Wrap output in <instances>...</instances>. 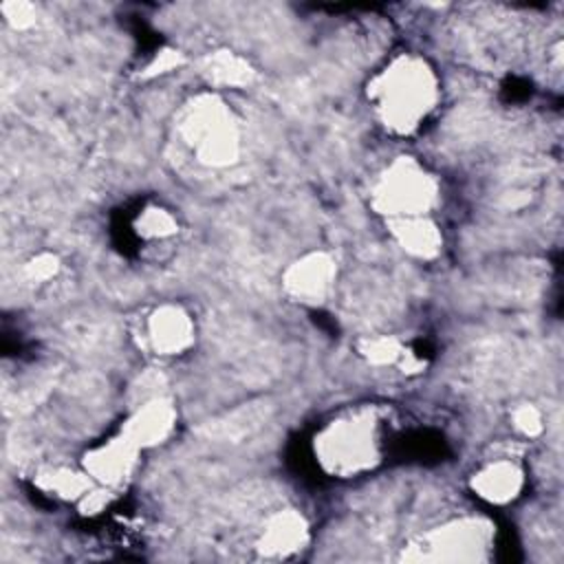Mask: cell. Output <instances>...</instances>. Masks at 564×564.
Wrapping results in <instances>:
<instances>
[{
    "instance_id": "7",
    "label": "cell",
    "mask_w": 564,
    "mask_h": 564,
    "mask_svg": "<svg viewBox=\"0 0 564 564\" xmlns=\"http://www.w3.org/2000/svg\"><path fill=\"white\" fill-rule=\"evenodd\" d=\"M141 452L143 449L119 430L115 436L90 447L82 458V467L95 485L117 489L134 474Z\"/></svg>"
},
{
    "instance_id": "9",
    "label": "cell",
    "mask_w": 564,
    "mask_h": 564,
    "mask_svg": "<svg viewBox=\"0 0 564 564\" xmlns=\"http://www.w3.org/2000/svg\"><path fill=\"white\" fill-rule=\"evenodd\" d=\"M308 538L311 529L304 513L286 507L267 516L256 540V551L264 560H289L308 544Z\"/></svg>"
},
{
    "instance_id": "15",
    "label": "cell",
    "mask_w": 564,
    "mask_h": 564,
    "mask_svg": "<svg viewBox=\"0 0 564 564\" xmlns=\"http://www.w3.org/2000/svg\"><path fill=\"white\" fill-rule=\"evenodd\" d=\"M405 348L408 346L394 335H368V337H361L357 344V352L370 366H377V368L399 366Z\"/></svg>"
},
{
    "instance_id": "16",
    "label": "cell",
    "mask_w": 564,
    "mask_h": 564,
    "mask_svg": "<svg viewBox=\"0 0 564 564\" xmlns=\"http://www.w3.org/2000/svg\"><path fill=\"white\" fill-rule=\"evenodd\" d=\"M134 229L143 240H167L176 236L178 220L170 209L161 205H148L134 218Z\"/></svg>"
},
{
    "instance_id": "12",
    "label": "cell",
    "mask_w": 564,
    "mask_h": 564,
    "mask_svg": "<svg viewBox=\"0 0 564 564\" xmlns=\"http://www.w3.org/2000/svg\"><path fill=\"white\" fill-rule=\"evenodd\" d=\"M397 247L416 260H434L443 249L441 227L430 216H405L386 220Z\"/></svg>"
},
{
    "instance_id": "20",
    "label": "cell",
    "mask_w": 564,
    "mask_h": 564,
    "mask_svg": "<svg viewBox=\"0 0 564 564\" xmlns=\"http://www.w3.org/2000/svg\"><path fill=\"white\" fill-rule=\"evenodd\" d=\"M185 64V57L181 51H174V48H163L161 53H156L152 57V62L143 68V77H154V75H163V73H170L178 66Z\"/></svg>"
},
{
    "instance_id": "5",
    "label": "cell",
    "mask_w": 564,
    "mask_h": 564,
    "mask_svg": "<svg viewBox=\"0 0 564 564\" xmlns=\"http://www.w3.org/2000/svg\"><path fill=\"white\" fill-rule=\"evenodd\" d=\"M494 529L485 518H454L421 533L403 549V560L414 562H474L491 546Z\"/></svg>"
},
{
    "instance_id": "18",
    "label": "cell",
    "mask_w": 564,
    "mask_h": 564,
    "mask_svg": "<svg viewBox=\"0 0 564 564\" xmlns=\"http://www.w3.org/2000/svg\"><path fill=\"white\" fill-rule=\"evenodd\" d=\"M513 430L524 438H538L544 432V416L542 410L533 403H520L511 412Z\"/></svg>"
},
{
    "instance_id": "4",
    "label": "cell",
    "mask_w": 564,
    "mask_h": 564,
    "mask_svg": "<svg viewBox=\"0 0 564 564\" xmlns=\"http://www.w3.org/2000/svg\"><path fill=\"white\" fill-rule=\"evenodd\" d=\"M438 200L436 176L414 156L392 159L370 189V207L390 218L427 216Z\"/></svg>"
},
{
    "instance_id": "8",
    "label": "cell",
    "mask_w": 564,
    "mask_h": 564,
    "mask_svg": "<svg viewBox=\"0 0 564 564\" xmlns=\"http://www.w3.org/2000/svg\"><path fill=\"white\" fill-rule=\"evenodd\" d=\"M148 348L159 357H176L194 346L196 326L192 315L181 304L154 306L143 324Z\"/></svg>"
},
{
    "instance_id": "14",
    "label": "cell",
    "mask_w": 564,
    "mask_h": 564,
    "mask_svg": "<svg viewBox=\"0 0 564 564\" xmlns=\"http://www.w3.org/2000/svg\"><path fill=\"white\" fill-rule=\"evenodd\" d=\"M33 485L62 502H79L90 489L93 478L84 471V467H66V465H44L33 474Z\"/></svg>"
},
{
    "instance_id": "2",
    "label": "cell",
    "mask_w": 564,
    "mask_h": 564,
    "mask_svg": "<svg viewBox=\"0 0 564 564\" xmlns=\"http://www.w3.org/2000/svg\"><path fill=\"white\" fill-rule=\"evenodd\" d=\"M317 467L333 478H355L383 458V423L375 408L359 405L333 416L313 436Z\"/></svg>"
},
{
    "instance_id": "17",
    "label": "cell",
    "mask_w": 564,
    "mask_h": 564,
    "mask_svg": "<svg viewBox=\"0 0 564 564\" xmlns=\"http://www.w3.org/2000/svg\"><path fill=\"white\" fill-rule=\"evenodd\" d=\"M59 258L51 251H42L35 253L33 258H29L22 267V275L26 282L31 284H44L48 280H53L59 273Z\"/></svg>"
},
{
    "instance_id": "3",
    "label": "cell",
    "mask_w": 564,
    "mask_h": 564,
    "mask_svg": "<svg viewBox=\"0 0 564 564\" xmlns=\"http://www.w3.org/2000/svg\"><path fill=\"white\" fill-rule=\"evenodd\" d=\"M178 132L205 167L223 170L240 159V123L229 104L214 93H203L187 104Z\"/></svg>"
},
{
    "instance_id": "1",
    "label": "cell",
    "mask_w": 564,
    "mask_h": 564,
    "mask_svg": "<svg viewBox=\"0 0 564 564\" xmlns=\"http://www.w3.org/2000/svg\"><path fill=\"white\" fill-rule=\"evenodd\" d=\"M368 99L379 123L390 134L408 137L414 134L438 106L441 84L425 57L401 53L370 79Z\"/></svg>"
},
{
    "instance_id": "10",
    "label": "cell",
    "mask_w": 564,
    "mask_h": 564,
    "mask_svg": "<svg viewBox=\"0 0 564 564\" xmlns=\"http://www.w3.org/2000/svg\"><path fill=\"white\" fill-rule=\"evenodd\" d=\"M176 408L167 399H150L141 403L121 425V432L137 443L141 449L156 447L165 443L176 430Z\"/></svg>"
},
{
    "instance_id": "11",
    "label": "cell",
    "mask_w": 564,
    "mask_h": 564,
    "mask_svg": "<svg viewBox=\"0 0 564 564\" xmlns=\"http://www.w3.org/2000/svg\"><path fill=\"white\" fill-rule=\"evenodd\" d=\"M469 489L487 505H509L524 489V469L511 458L489 460L471 474Z\"/></svg>"
},
{
    "instance_id": "6",
    "label": "cell",
    "mask_w": 564,
    "mask_h": 564,
    "mask_svg": "<svg viewBox=\"0 0 564 564\" xmlns=\"http://www.w3.org/2000/svg\"><path fill=\"white\" fill-rule=\"evenodd\" d=\"M337 280V262L328 251H308L293 262L286 264L282 271V289L284 293L304 304V306H319L328 300Z\"/></svg>"
},
{
    "instance_id": "13",
    "label": "cell",
    "mask_w": 564,
    "mask_h": 564,
    "mask_svg": "<svg viewBox=\"0 0 564 564\" xmlns=\"http://www.w3.org/2000/svg\"><path fill=\"white\" fill-rule=\"evenodd\" d=\"M198 75L212 88H247L256 79V68L240 53L218 48L198 59Z\"/></svg>"
},
{
    "instance_id": "19",
    "label": "cell",
    "mask_w": 564,
    "mask_h": 564,
    "mask_svg": "<svg viewBox=\"0 0 564 564\" xmlns=\"http://www.w3.org/2000/svg\"><path fill=\"white\" fill-rule=\"evenodd\" d=\"M0 13L4 15V20L13 26V29H18V31H22V29H29V26H33L35 24V7L31 4V2H22V0H9V2H2L0 4Z\"/></svg>"
}]
</instances>
